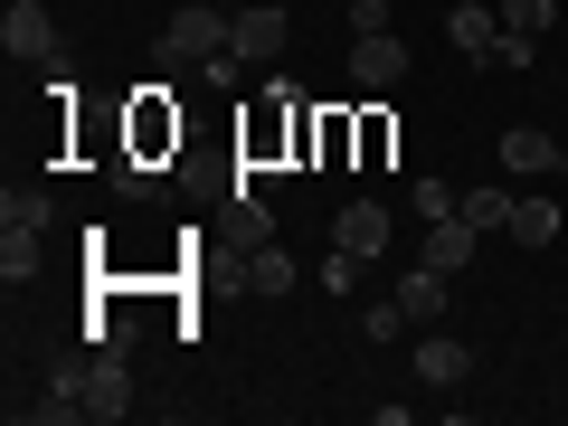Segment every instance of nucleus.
<instances>
[{
	"instance_id": "nucleus-5",
	"label": "nucleus",
	"mask_w": 568,
	"mask_h": 426,
	"mask_svg": "<svg viewBox=\"0 0 568 426\" xmlns=\"http://www.w3.org/2000/svg\"><path fill=\"white\" fill-rule=\"evenodd\" d=\"M398 77H407V39H398V29H361V39H351V85L388 95Z\"/></svg>"
},
{
	"instance_id": "nucleus-19",
	"label": "nucleus",
	"mask_w": 568,
	"mask_h": 426,
	"mask_svg": "<svg viewBox=\"0 0 568 426\" xmlns=\"http://www.w3.org/2000/svg\"><path fill=\"white\" fill-rule=\"evenodd\" d=\"M455 209H465L455 181H417V219H455Z\"/></svg>"
},
{
	"instance_id": "nucleus-12",
	"label": "nucleus",
	"mask_w": 568,
	"mask_h": 426,
	"mask_svg": "<svg viewBox=\"0 0 568 426\" xmlns=\"http://www.w3.org/2000/svg\"><path fill=\"white\" fill-rule=\"evenodd\" d=\"M446 39L465 48V58H484V48L503 39V0H493V10H484V0H465V10H455V20H446Z\"/></svg>"
},
{
	"instance_id": "nucleus-6",
	"label": "nucleus",
	"mask_w": 568,
	"mask_h": 426,
	"mask_svg": "<svg viewBox=\"0 0 568 426\" xmlns=\"http://www.w3.org/2000/svg\"><path fill=\"white\" fill-rule=\"evenodd\" d=\"M503 171L511 181H549V171H568V152H559V133H540V123H511L503 133Z\"/></svg>"
},
{
	"instance_id": "nucleus-4",
	"label": "nucleus",
	"mask_w": 568,
	"mask_h": 426,
	"mask_svg": "<svg viewBox=\"0 0 568 426\" xmlns=\"http://www.w3.org/2000/svg\"><path fill=\"white\" fill-rule=\"evenodd\" d=\"M227 48H237L246 67H275L284 48H294V20H284L275 0H256V10H237V29H227Z\"/></svg>"
},
{
	"instance_id": "nucleus-1",
	"label": "nucleus",
	"mask_w": 568,
	"mask_h": 426,
	"mask_svg": "<svg viewBox=\"0 0 568 426\" xmlns=\"http://www.w3.org/2000/svg\"><path fill=\"white\" fill-rule=\"evenodd\" d=\"M0 48H10V58H20V67H58V58H67L58 20H48L39 0H10V10H0Z\"/></svg>"
},
{
	"instance_id": "nucleus-21",
	"label": "nucleus",
	"mask_w": 568,
	"mask_h": 426,
	"mask_svg": "<svg viewBox=\"0 0 568 426\" xmlns=\"http://www.w3.org/2000/svg\"><path fill=\"white\" fill-rule=\"evenodd\" d=\"M361 29H388V0H351V39Z\"/></svg>"
},
{
	"instance_id": "nucleus-9",
	"label": "nucleus",
	"mask_w": 568,
	"mask_h": 426,
	"mask_svg": "<svg viewBox=\"0 0 568 426\" xmlns=\"http://www.w3.org/2000/svg\"><path fill=\"white\" fill-rule=\"evenodd\" d=\"M465 379H474V351L455 332H426L417 342V388H465Z\"/></svg>"
},
{
	"instance_id": "nucleus-15",
	"label": "nucleus",
	"mask_w": 568,
	"mask_h": 426,
	"mask_svg": "<svg viewBox=\"0 0 568 426\" xmlns=\"http://www.w3.org/2000/svg\"><path fill=\"white\" fill-rule=\"evenodd\" d=\"M39 275V227H0V284Z\"/></svg>"
},
{
	"instance_id": "nucleus-2",
	"label": "nucleus",
	"mask_w": 568,
	"mask_h": 426,
	"mask_svg": "<svg viewBox=\"0 0 568 426\" xmlns=\"http://www.w3.org/2000/svg\"><path fill=\"white\" fill-rule=\"evenodd\" d=\"M227 29H237V20L200 10V0H190V10H171V29H162V67H200V58H219Z\"/></svg>"
},
{
	"instance_id": "nucleus-3",
	"label": "nucleus",
	"mask_w": 568,
	"mask_h": 426,
	"mask_svg": "<svg viewBox=\"0 0 568 426\" xmlns=\"http://www.w3.org/2000/svg\"><path fill=\"white\" fill-rule=\"evenodd\" d=\"M85 417H133V369H123V342H95V361H85Z\"/></svg>"
},
{
	"instance_id": "nucleus-14",
	"label": "nucleus",
	"mask_w": 568,
	"mask_h": 426,
	"mask_svg": "<svg viewBox=\"0 0 568 426\" xmlns=\"http://www.w3.org/2000/svg\"><path fill=\"white\" fill-rule=\"evenodd\" d=\"M511 200H521L511 181H474V190H465V219H474V227H511Z\"/></svg>"
},
{
	"instance_id": "nucleus-10",
	"label": "nucleus",
	"mask_w": 568,
	"mask_h": 426,
	"mask_svg": "<svg viewBox=\"0 0 568 426\" xmlns=\"http://www.w3.org/2000/svg\"><path fill=\"white\" fill-rule=\"evenodd\" d=\"M446 284L455 275H436V265H407V275H398V313H407V323H436V313H446Z\"/></svg>"
},
{
	"instance_id": "nucleus-20",
	"label": "nucleus",
	"mask_w": 568,
	"mask_h": 426,
	"mask_svg": "<svg viewBox=\"0 0 568 426\" xmlns=\"http://www.w3.org/2000/svg\"><path fill=\"white\" fill-rule=\"evenodd\" d=\"M398 323H407V313H398V294H388V304H369V313H361V332H369V342H398Z\"/></svg>"
},
{
	"instance_id": "nucleus-8",
	"label": "nucleus",
	"mask_w": 568,
	"mask_h": 426,
	"mask_svg": "<svg viewBox=\"0 0 568 426\" xmlns=\"http://www.w3.org/2000/svg\"><path fill=\"white\" fill-rule=\"evenodd\" d=\"M332 246H342V256H388V209L379 200H342V219H332Z\"/></svg>"
},
{
	"instance_id": "nucleus-13",
	"label": "nucleus",
	"mask_w": 568,
	"mask_h": 426,
	"mask_svg": "<svg viewBox=\"0 0 568 426\" xmlns=\"http://www.w3.org/2000/svg\"><path fill=\"white\" fill-rule=\"evenodd\" d=\"M511 237L521 246H559V200H530L521 190V200H511Z\"/></svg>"
},
{
	"instance_id": "nucleus-11",
	"label": "nucleus",
	"mask_w": 568,
	"mask_h": 426,
	"mask_svg": "<svg viewBox=\"0 0 568 426\" xmlns=\"http://www.w3.org/2000/svg\"><path fill=\"white\" fill-rule=\"evenodd\" d=\"M246 294H265V304H275V294H294V256H284L275 237L246 246Z\"/></svg>"
},
{
	"instance_id": "nucleus-18",
	"label": "nucleus",
	"mask_w": 568,
	"mask_h": 426,
	"mask_svg": "<svg viewBox=\"0 0 568 426\" xmlns=\"http://www.w3.org/2000/svg\"><path fill=\"white\" fill-rule=\"evenodd\" d=\"M503 20L530 29V39H549V20H559V0H503Z\"/></svg>"
},
{
	"instance_id": "nucleus-17",
	"label": "nucleus",
	"mask_w": 568,
	"mask_h": 426,
	"mask_svg": "<svg viewBox=\"0 0 568 426\" xmlns=\"http://www.w3.org/2000/svg\"><path fill=\"white\" fill-rule=\"evenodd\" d=\"M530 58H540V39H530V29H511V20H503V39L484 48V67H530Z\"/></svg>"
},
{
	"instance_id": "nucleus-16",
	"label": "nucleus",
	"mask_w": 568,
	"mask_h": 426,
	"mask_svg": "<svg viewBox=\"0 0 568 426\" xmlns=\"http://www.w3.org/2000/svg\"><path fill=\"white\" fill-rule=\"evenodd\" d=\"M48 219H58L48 190H10V200H0V227H48Z\"/></svg>"
},
{
	"instance_id": "nucleus-7",
	"label": "nucleus",
	"mask_w": 568,
	"mask_h": 426,
	"mask_svg": "<svg viewBox=\"0 0 568 426\" xmlns=\"http://www.w3.org/2000/svg\"><path fill=\"white\" fill-rule=\"evenodd\" d=\"M474 246H484V227H474L465 209H455V219H426V237H417V256L436 265V275H465V265H474Z\"/></svg>"
}]
</instances>
